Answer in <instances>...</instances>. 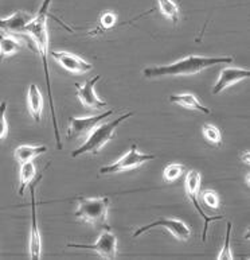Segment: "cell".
Listing matches in <instances>:
<instances>
[{
  "label": "cell",
  "instance_id": "obj_1",
  "mask_svg": "<svg viewBox=\"0 0 250 260\" xmlns=\"http://www.w3.org/2000/svg\"><path fill=\"white\" fill-rule=\"evenodd\" d=\"M51 0H43L42 6L39 8L38 14L32 16V19L26 24L24 32L30 35L34 45L37 47V51L41 55L45 68V77H46V85H47V93H49V100H50V111H51V119H53V127H54L55 134V142H57L58 150H62V142L61 136H59V128H58L57 123V115H55V105L54 99H53V90H51V82H50V72H49V62H47V57H49V30H47V18H49V8H50Z\"/></svg>",
  "mask_w": 250,
  "mask_h": 260
},
{
  "label": "cell",
  "instance_id": "obj_2",
  "mask_svg": "<svg viewBox=\"0 0 250 260\" xmlns=\"http://www.w3.org/2000/svg\"><path fill=\"white\" fill-rule=\"evenodd\" d=\"M233 57H204V55H189L176 62L166 66H152L142 70L144 77L154 78L163 76H191L220 63H231Z\"/></svg>",
  "mask_w": 250,
  "mask_h": 260
},
{
  "label": "cell",
  "instance_id": "obj_3",
  "mask_svg": "<svg viewBox=\"0 0 250 260\" xmlns=\"http://www.w3.org/2000/svg\"><path fill=\"white\" fill-rule=\"evenodd\" d=\"M131 116H133V112H128L123 116L117 117L115 120L109 121L106 124L98 125L97 128L93 129L90 134H89L88 139L85 140V143L82 144L81 147H78L77 150H74L72 152V158H77L80 155H84L86 152H90L93 155H97L98 152L102 150L105 144L108 143L109 140L113 138L115 135L116 128L119 127L124 120H127Z\"/></svg>",
  "mask_w": 250,
  "mask_h": 260
},
{
  "label": "cell",
  "instance_id": "obj_4",
  "mask_svg": "<svg viewBox=\"0 0 250 260\" xmlns=\"http://www.w3.org/2000/svg\"><path fill=\"white\" fill-rule=\"evenodd\" d=\"M108 197H77V210L74 216L92 225L111 228L108 225Z\"/></svg>",
  "mask_w": 250,
  "mask_h": 260
},
{
  "label": "cell",
  "instance_id": "obj_5",
  "mask_svg": "<svg viewBox=\"0 0 250 260\" xmlns=\"http://www.w3.org/2000/svg\"><path fill=\"white\" fill-rule=\"evenodd\" d=\"M200 181H202V175H200L199 171L190 170L189 173H187V175H186L185 189H186V194H187V197H189L190 201L193 202L194 208L198 210V213L200 214V217L204 220L203 233H202V240L206 241L208 225H210L212 221H217V220H222L223 216H207V214L204 213V210L202 209V206H200L199 201H198Z\"/></svg>",
  "mask_w": 250,
  "mask_h": 260
},
{
  "label": "cell",
  "instance_id": "obj_6",
  "mask_svg": "<svg viewBox=\"0 0 250 260\" xmlns=\"http://www.w3.org/2000/svg\"><path fill=\"white\" fill-rule=\"evenodd\" d=\"M156 155L154 154H141L137 150V144H132L131 150L120 158L117 162L104 166L100 169V174H115V173H121V171H128L137 169L146 162L154 160Z\"/></svg>",
  "mask_w": 250,
  "mask_h": 260
},
{
  "label": "cell",
  "instance_id": "obj_7",
  "mask_svg": "<svg viewBox=\"0 0 250 260\" xmlns=\"http://www.w3.org/2000/svg\"><path fill=\"white\" fill-rule=\"evenodd\" d=\"M113 109L105 111L104 113L96 115V116L89 117H70L69 119V128H67V139H77L82 136L89 135L93 129L96 128L97 124L101 121L113 115Z\"/></svg>",
  "mask_w": 250,
  "mask_h": 260
},
{
  "label": "cell",
  "instance_id": "obj_8",
  "mask_svg": "<svg viewBox=\"0 0 250 260\" xmlns=\"http://www.w3.org/2000/svg\"><path fill=\"white\" fill-rule=\"evenodd\" d=\"M69 248H85L92 249L104 259H115L117 255V237L113 235L111 228H105L100 235L98 240L93 244H67Z\"/></svg>",
  "mask_w": 250,
  "mask_h": 260
},
{
  "label": "cell",
  "instance_id": "obj_9",
  "mask_svg": "<svg viewBox=\"0 0 250 260\" xmlns=\"http://www.w3.org/2000/svg\"><path fill=\"white\" fill-rule=\"evenodd\" d=\"M158 226H162V228L169 231L173 235V237L177 239V240L186 241L191 237V229H190V226L186 222L181 221V220H176V218H160L158 221L151 222L148 225L141 226V228L137 229L133 233V237H139L144 232H148L151 229L158 228Z\"/></svg>",
  "mask_w": 250,
  "mask_h": 260
},
{
  "label": "cell",
  "instance_id": "obj_10",
  "mask_svg": "<svg viewBox=\"0 0 250 260\" xmlns=\"http://www.w3.org/2000/svg\"><path fill=\"white\" fill-rule=\"evenodd\" d=\"M38 178L34 183H30V197H31V231L30 241H28V251L31 259H39L42 252V239L39 232L38 221H37V200H35V185L39 182Z\"/></svg>",
  "mask_w": 250,
  "mask_h": 260
},
{
  "label": "cell",
  "instance_id": "obj_11",
  "mask_svg": "<svg viewBox=\"0 0 250 260\" xmlns=\"http://www.w3.org/2000/svg\"><path fill=\"white\" fill-rule=\"evenodd\" d=\"M101 76H96V77L90 78L88 81L85 82L84 85L81 84H78L76 82L74 86L77 88V92H78V99L82 103L85 108H89V109H104L106 107V101L101 100L97 93L94 92V86L98 81H100Z\"/></svg>",
  "mask_w": 250,
  "mask_h": 260
},
{
  "label": "cell",
  "instance_id": "obj_12",
  "mask_svg": "<svg viewBox=\"0 0 250 260\" xmlns=\"http://www.w3.org/2000/svg\"><path fill=\"white\" fill-rule=\"evenodd\" d=\"M249 76L250 70L247 68H245V69H242V68H225V69L221 70L220 77L212 88V94L221 93L222 90L227 89L229 86L234 85L245 78H249Z\"/></svg>",
  "mask_w": 250,
  "mask_h": 260
},
{
  "label": "cell",
  "instance_id": "obj_13",
  "mask_svg": "<svg viewBox=\"0 0 250 260\" xmlns=\"http://www.w3.org/2000/svg\"><path fill=\"white\" fill-rule=\"evenodd\" d=\"M51 55L54 57L59 65L66 69L67 72L72 73H88L93 69L92 63H89L88 61H85L84 58L78 57L77 54L73 53H67V51H53Z\"/></svg>",
  "mask_w": 250,
  "mask_h": 260
},
{
  "label": "cell",
  "instance_id": "obj_14",
  "mask_svg": "<svg viewBox=\"0 0 250 260\" xmlns=\"http://www.w3.org/2000/svg\"><path fill=\"white\" fill-rule=\"evenodd\" d=\"M31 19L32 15L27 12L18 11L8 18H0V28L7 34H19L24 32V27Z\"/></svg>",
  "mask_w": 250,
  "mask_h": 260
},
{
  "label": "cell",
  "instance_id": "obj_15",
  "mask_svg": "<svg viewBox=\"0 0 250 260\" xmlns=\"http://www.w3.org/2000/svg\"><path fill=\"white\" fill-rule=\"evenodd\" d=\"M27 107L28 112L37 123L42 120L43 112V98L41 90L35 84H31L27 93Z\"/></svg>",
  "mask_w": 250,
  "mask_h": 260
},
{
  "label": "cell",
  "instance_id": "obj_16",
  "mask_svg": "<svg viewBox=\"0 0 250 260\" xmlns=\"http://www.w3.org/2000/svg\"><path fill=\"white\" fill-rule=\"evenodd\" d=\"M169 101L173 103V104L182 105L187 109H195V111H199V112H203L206 115L210 113V109L207 107H204L203 104H200V101H198V99L191 93H182V94H171L169 96Z\"/></svg>",
  "mask_w": 250,
  "mask_h": 260
},
{
  "label": "cell",
  "instance_id": "obj_17",
  "mask_svg": "<svg viewBox=\"0 0 250 260\" xmlns=\"http://www.w3.org/2000/svg\"><path fill=\"white\" fill-rule=\"evenodd\" d=\"M46 151V146H27V144H23V146H19V147L15 148L14 158L19 163L30 162V160H32L41 154H45Z\"/></svg>",
  "mask_w": 250,
  "mask_h": 260
},
{
  "label": "cell",
  "instance_id": "obj_18",
  "mask_svg": "<svg viewBox=\"0 0 250 260\" xmlns=\"http://www.w3.org/2000/svg\"><path fill=\"white\" fill-rule=\"evenodd\" d=\"M35 173H37V169H35V165L32 160L30 162L20 163V170H19V189H18V193L19 196H23L24 189L32 182V179L35 177Z\"/></svg>",
  "mask_w": 250,
  "mask_h": 260
},
{
  "label": "cell",
  "instance_id": "obj_19",
  "mask_svg": "<svg viewBox=\"0 0 250 260\" xmlns=\"http://www.w3.org/2000/svg\"><path fill=\"white\" fill-rule=\"evenodd\" d=\"M22 42L18 41L16 38H14L12 35H3L0 34V55L2 57H10V55H14L15 53L22 49Z\"/></svg>",
  "mask_w": 250,
  "mask_h": 260
},
{
  "label": "cell",
  "instance_id": "obj_20",
  "mask_svg": "<svg viewBox=\"0 0 250 260\" xmlns=\"http://www.w3.org/2000/svg\"><path fill=\"white\" fill-rule=\"evenodd\" d=\"M159 11L166 16L172 23H177L181 19V11L177 4L173 0H158Z\"/></svg>",
  "mask_w": 250,
  "mask_h": 260
},
{
  "label": "cell",
  "instance_id": "obj_21",
  "mask_svg": "<svg viewBox=\"0 0 250 260\" xmlns=\"http://www.w3.org/2000/svg\"><path fill=\"white\" fill-rule=\"evenodd\" d=\"M202 134H203L208 143L216 144V146L222 144V134H221L220 128L216 127V125L210 124V123H204L202 125Z\"/></svg>",
  "mask_w": 250,
  "mask_h": 260
},
{
  "label": "cell",
  "instance_id": "obj_22",
  "mask_svg": "<svg viewBox=\"0 0 250 260\" xmlns=\"http://www.w3.org/2000/svg\"><path fill=\"white\" fill-rule=\"evenodd\" d=\"M185 171L186 167L183 165H181V163H171L163 171V179L166 182H173V181L181 178Z\"/></svg>",
  "mask_w": 250,
  "mask_h": 260
},
{
  "label": "cell",
  "instance_id": "obj_23",
  "mask_svg": "<svg viewBox=\"0 0 250 260\" xmlns=\"http://www.w3.org/2000/svg\"><path fill=\"white\" fill-rule=\"evenodd\" d=\"M117 23V15L113 14L111 11H106L104 12L102 15L100 16V22H98V28L96 30V32L93 35H96L97 32H102V31H106V30H111L113 28Z\"/></svg>",
  "mask_w": 250,
  "mask_h": 260
},
{
  "label": "cell",
  "instance_id": "obj_24",
  "mask_svg": "<svg viewBox=\"0 0 250 260\" xmlns=\"http://www.w3.org/2000/svg\"><path fill=\"white\" fill-rule=\"evenodd\" d=\"M231 222L227 221L226 225V237H225V244H223V248L221 249L220 255H218V259H234L233 256V252L230 249V237H231Z\"/></svg>",
  "mask_w": 250,
  "mask_h": 260
},
{
  "label": "cell",
  "instance_id": "obj_25",
  "mask_svg": "<svg viewBox=\"0 0 250 260\" xmlns=\"http://www.w3.org/2000/svg\"><path fill=\"white\" fill-rule=\"evenodd\" d=\"M202 200H203L204 205L208 206V208H211V209H218L221 205V200H220V196L217 194L214 190H204L202 193Z\"/></svg>",
  "mask_w": 250,
  "mask_h": 260
},
{
  "label": "cell",
  "instance_id": "obj_26",
  "mask_svg": "<svg viewBox=\"0 0 250 260\" xmlns=\"http://www.w3.org/2000/svg\"><path fill=\"white\" fill-rule=\"evenodd\" d=\"M6 113H7V101H2L0 103V140L6 139L8 135V123Z\"/></svg>",
  "mask_w": 250,
  "mask_h": 260
},
{
  "label": "cell",
  "instance_id": "obj_27",
  "mask_svg": "<svg viewBox=\"0 0 250 260\" xmlns=\"http://www.w3.org/2000/svg\"><path fill=\"white\" fill-rule=\"evenodd\" d=\"M245 163L249 165V151H246V154H245Z\"/></svg>",
  "mask_w": 250,
  "mask_h": 260
}]
</instances>
